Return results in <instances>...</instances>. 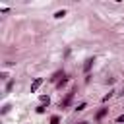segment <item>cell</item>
Masks as SVG:
<instances>
[{"label": "cell", "mask_w": 124, "mask_h": 124, "mask_svg": "<svg viewBox=\"0 0 124 124\" xmlns=\"http://www.w3.org/2000/svg\"><path fill=\"white\" fill-rule=\"evenodd\" d=\"M64 16H66V12H64V10H60V12H56V14H54V17H64Z\"/></svg>", "instance_id": "5b68a950"}, {"label": "cell", "mask_w": 124, "mask_h": 124, "mask_svg": "<svg viewBox=\"0 0 124 124\" xmlns=\"http://www.w3.org/2000/svg\"><path fill=\"white\" fill-rule=\"evenodd\" d=\"M105 114H107V108H101V110H99V112H97V118H99V120H101V118H103V116H105Z\"/></svg>", "instance_id": "277c9868"}, {"label": "cell", "mask_w": 124, "mask_h": 124, "mask_svg": "<svg viewBox=\"0 0 124 124\" xmlns=\"http://www.w3.org/2000/svg\"><path fill=\"white\" fill-rule=\"evenodd\" d=\"M91 64H93V58H87V60H85V66H83V70H85V72H89Z\"/></svg>", "instance_id": "3957f363"}, {"label": "cell", "mask_w": 124, "mask_h": 124, "mask_svg": "<svg viewBox=\"0 0 124 124\" xmlns=\"http://www.w3.org/2000/svg\"><path fill=\"white\" fill-rule=\"evenodd\" d=\"M79 124H87V122H79Z\"/></svg>", "instance_id": "9c48e42d"}, {"label": "cell", "mask_w": 124, "mask_h": 124, "mask_svg": "<svg viewBox=\"0 0 124 124\" xmlns=\"http://www.w3.org/2000/svg\"><path fill=\"white\" fill-rule=\"evenodd\" d=\"M41 103H43V105H48V97L43 95V97H41Z\"/></svg>", "instance_id": "8992f818"}, {"label": "cell", "mask_w": 124, "mask_h": 124, "mask_svg": "<svg viewBox=\"0 0 124 124\" xmlns=\"http://www.w3.org/2000/svg\"><path fill=\"white\" fill-rule=\"evenodd\" d=\"M72 97H74V91H70V93H68V97L64 99V103H62L60 107H68V105H70V101H72Z\"/></svg>", "instance_id": "7a4b0ae2"}, {"label": "cell", "mask_w": 124, "mask_h": 124, "mask_svg": "<svg viewBox=\"0 0 124 124\" xmlns=\"http://www.w3.org/2000/svg\"><path fill=\"white\" fill-rule=\"evenodd\" d=\"M41 83H43V79H41V78H37V79H35V81L31 83V93H35V91H37V89L41 87Z\"/></svg>", "instance_id": "6da1fadb"}, {"label": "cell", "mask_w": 124, "mask_h": 124, "mask_svg": "<svg viewBox=\"0 0 124 124\" xmlns=\"http://www.w3.org/2000/svg\"><path fill=\"white\" fill-rule=\"evenodd\" d=\"M50 124H58V116H52L50 118Z\"/></svg>", "instance_id": "52a82bcc"}, {"label": "cell", "mask_w": 124, "mask_h": 124, "mask_svg": "<svg viewBox=\"0 0 124 124\" xmlns=\"http://www.w3.org/2000/svg\"><path fill=\"white\" fill-rule=\"evenodd\" d=\"M116 122H124V114H120V116L116 118Z\"/></svg>", "instance_id": "ba28073f"}]
</instances>
